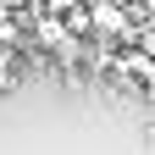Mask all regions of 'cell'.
<instances>
[{"label":"cell","mask_w":155,"mask_h":155,"mask_svg":"<svg viewBox=\"0 0 155 155\" xmlns=\"http://www.w3.org/2000/svg\"><path fill=\"white\" fill-rule=\"evenodd\" d=\"M0 6H11V11H33L39 0H0Z\"/></svg>","instance_id":"cell-2"},{"label":"cell","mask_w":155,"mask_h":155,"mask_svg":"<svg viewBox=\"0 0 155 155\" xmlns=\"http://www.w3.org/2000/svg\"><path fill=\"white\" fill-rule=\"evenodd\" d=\"M28 11H11V6H0V45H11V50H28Z\"/></svg>","instance_id":"cell-1"}]
</instances>
